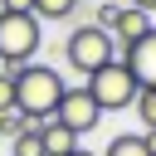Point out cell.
Segmentation results:
<instances>
[{"label": "cell", "mask_w": 156, "mask_h": 156, "mask_svg": "<svg viewBox=\"0 0 156 156\" xmlns=\"http://www.w3.org/2000/svg\"><path fill=\"white\" fill-rule=\"evenodd\" d=\"M68 156H102V151H88V146H73Z\"/></svg>", "instance_id": "cell-18"}, {"label": "cell", "mask_w": 156, "mask_h": 156, "mask_svg": "<svg viewBox=\"0 0 156 156\" xmlns=\"http://www.w3.org/2000/svg\"><path fill=\"white\" fill-rule=\"evenodd\" d=\"M117 58V39L102 29V24H78L68 39H63V63L73 68V73H98L102 63H112Z\"/></svg>", "instance_id": "cell-3"}, {"label": "cell", "mask_w": 156, "mask_h": 156, "mask_svg": "<svg viewBox=\"0 0 156 156\" xmlns=\"http://www.w3.org/2000/svg\"><path fill=\"white\" fill-rule=\"evenodd\" d=\"M58 98H63L58 68H49V63H24V68L15 73V107H20L24 117L44 122V117L58 107Z\"/></svg>", "instance_id": "cell-2"}, {"label": "cell", "mask_w": 156, "mask_h": 156, "mask_svg": "<svg viewBox=\"0 0 156 156\" xmlns=\"http://www.w3.org/2000/svg\"><path fill=\"white\" fill-rule=\"evenodd\" d=\"M15 107V73H0V112Z\"/></svg>", "instance_id": "cell-14"}, {"label": "cell", "mask_w": 156, "mask_h": 156, "mask_svg": "<svg viewBox=\"0 0 156 156\" xmlns=\"http://www.w3.org/2000/svg\"><path fill=\"white\" fill-rule=\"evenodd\" d=\"M112 5H122V0H112Z\"/></svg>", "instance_id": "cell-19"}, {"label": "cell", "mask_w": 156, "mask_h": 156, "mask_svg": "<svg viewBox=\"0 0 156 156\" xmlns=\"http://www.w3.org/2000/svg\"><path fill=\"white\" fill-rule=\"evenodd\" d=\"M146 29H151V15H146V10H136V5H117V10H112V20H107V34L117 39V49H127V44H132V39H141Z\"/></svg>", "instance_id": "cell-7"}, {"label": "cell", "mask_w": 156, "mask_h": 156, "mask_svg": "<svg viewBox=\"0 0 156 156\" xmlns=\"http://www.w3.org/2000/svg\"><path fill=\"white\" fill-rule=\"evenodd\" d=\"M83 88L93 93V102H98L102 112H122V107H132V102H136V93H141V83L132 78V68H127L122 58L102 63L98 73H88V83H83Z\"/></svg>", "instance_id": "cell-4"}, {"label": "cell", "mask_w": 156, "mask_h": 156, "mask_svg": "<svg viewBox=\"0 0 156 156\" xmlns=\"http://www.w3.org/2000/svg\"><path fill=\"white\" fill-rule=\"evenodd\" d=\"M132 107H136V117H141V132H146V127H156V88H141Z\"/></svg>", "instance_id": "cell-12"}, {"label": "cell", "mask_w": 156, "mask_h": 156, "mask_svg": "<svg viewBox=\"0 0 156 156\" xmlns=\"http://www.w3.org/2000/svg\"><path fill=\"white\" fill-rule=\"evenodd\" d=\"M122 63L132 68V78H136L141 88H156V24L122 49Z\"/></svg>", "instance_id": "cell-6"}, {"label": "cell", "mask_w": 156, "mask_h": 156, "mask_svg": "<svg viewBox=\"0 0 156 156\" xmlns=\"http://www.w3.org/2000/svg\"><path fill=\"white\" fill-rule=\"evenodd\" d=\"M102 156H151V151H146L141 132H122V136H112V141H107V151H102Z\"/></svg>", "instance_id": "cell-9"}, {"label": "cell", "mask_w": 156, "mask_h": 156, "mask_svg": "<svg viewBox=\"0 0 156 156\" xmlns=\"http://www.w3.org/2000/svg\"><path fill=\"white\" fill-rule=\"evenodd\" d=\"M29 5H34V0H0V10H10V15H24Z\"/></svg>", "instance_id": "cell-15"}, {"label": "cell", "mask_w": 156, "mask_h": 156, "mask_svg": "<svg viewBox=\"0 0 156 156\" xmlns=\"http://www.w3.org/2000/svg\"><path fill=\"white\" fill-rule=\"evenodd\" d=\"M141 141H146V151L156 156V127H146V132H141Z\"/></svg>", "instance_id": "cell-16"}, {"label": "cell", "mask_w": 156, "mask_h": 156, "mask_svg": "<svg viewBox=\"0 0 156 156\" xmlns=\"http://www.w3.org/2000/svg\"><path fill=\"white\" fill-rule=\"evenodd\" d=\"M54 122H63L73 136H88L98 122H102V107L93 102V93L88 88H63V98H58V107L49 112Z\"/></svg>", "instance_id": "cell-5"}, {"label": "cell", "mask_w": 156, "mask_h": 156, "mask_svg": "<svg viewBox=\"0 0 156 156\" xmlns=\"http://www.w3.org/2000/svg\"><path fill=\"white\" fill-rule=\"evenodd\" d=\"M39 20H73V10H78V0H34L29 5Z\"/></svg>", "instance_id": "cell-11"}, {"label": "cell", "mask_w": 156, "mask_h": 156, "mask_svg": "<svg viewBox=\"0 0 156 156\" xmlns=\"http://www.w3.org/2000/svg\"><path fill=\"white\" fill-rule=\"evenodd\" d=\"M127 5H136V10H146V15H156V0H127Z\"/></svg>", "instance_id": "cell-17"}, {"label": "cell", "mask_w": 156, "mask_h": 156, "mask_svg": "<svg viewBox=\"0 0 156 156\" xmlns=\"http://www.w3.org/2000/svg\"><path fill=\"white\" fill-rule=\"evenodd\" d=\"M24 127H34V117H24L20 107H5V112H0V132H5V136H20Z\"/></svg>", "instance_id": "cell-13"}, {"label": "cell", "mask_w": 156, "mask_h": 156, "mask_svg": "<svg viewBox=\"0 0 156 156\" xmlns=\"http://www.w3.org/2000/svg\"><path fill=\"white\" fill-rule=\"evenodd\" d=\"M39 44H44V20L34 10L24 15L0 10V73H20L24 63H34Z\"/></svg>", "instance_id": "cell-1"}, {"label": "cell", "mask_w": 156, "mask_h": 156, "mask_svg": "<svg viewBox=\"0 0 156 156\" xmlns=\"http://www.w3.org/2000/svg\"><path fill=\"white\" fill-rule=\"evenodd\" d=\"M39 127V141H44V156H68L73 146H78V136L63 127V122H54V117H44V122H34Z\"/></svg>", "instance_id": "cell-8"}, {"label": "cell", "mask_w": 156, "mask_h": 156, "mask_svg": "<svg viewBox=\"0 0 156 156\" xmlns=\"http://www.w3.org/2000/svg\"><path fill=\"white\" fill-rule=\"evenodd\" d=\"M10 156H44V141H39V127H24L20 136H10Z\"/></svg>", "instance_id": "cell-10"}]
</instances>
